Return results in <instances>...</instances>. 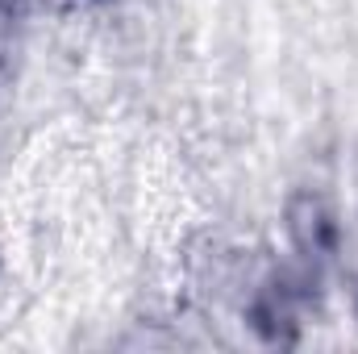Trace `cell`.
<instances>
[{
    "mask_svg": "<svg viewBox=\"0 0 358 354\" xmlns=\"http://www.w3.org/2000/svg\"><path fill=\"white\" fill-rule=\"evenodd\" d=\"M287 234L304 263H321L338 250V217L321 192H296L287 200Z\"/></svg>",
    "mask_w": 358,
    "mask_h": 354,
    "instance_id": "6da1fadb",
    "label": "cell"
}]
</instances>
